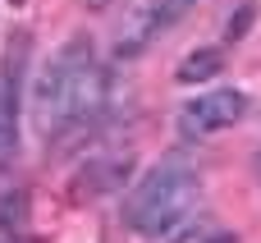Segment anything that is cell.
Returning <instances> with one entry per match:
<instances>
[{
    "label": "cell",
    "instance_id": "cell-12",
    "mask_svg": "<svg viewBox=\"0 0 261 243\" xmlns=\"http://www.w3.org/2000/svg\"><path fill=\"white\" fill-rule=\"evenodd\" d=\"M87 5H92V9H101V5H110V0H87Z\"/></svg>",
    "mask_w": 261,
    "mask_h": 243
},
{
    "label": "cell",
    "instance_id": "cell-11",
    "mask_svg": "<svg viewBox=\"0 0 261 243\" xmlns=\"http://www.w3.org/2000/svg\"><path fill=\"white\" fill-rule=\"evenodd\" d=\"M206 243H239L234 234H206Z\"/></svg>",
    "mask_w": 261,
    "mask_h": 243
},
{
    "label": "cell",
    "instance_id": "cell-4",
    "mask_svg": "<svg viewBox=\"0 0 261 243\" xmlns=\"http://www.w3.org/2000/svg\"><path fill=\"white\" fill-rule=\"evenodd\" d=\"M243 115H248V96H243V92H234V87L206 92V96H197V101H188V106L179 110V138H188V142L211 138V133L239 124Z\"/></svg>",
    "mask_w": 261,
    "mask_h": 243
},
{
    "label": "cell",
    "instance_id": "cell-8",
    "mask_svg": "<svg viewBox=\"0 0 261 243\" xmlns=\"http://www.w3.org/2000/svg\"><path fill=\"white\" fill-rule=\"evenodd\" d=\"M147 9H151V18H156V32H165V28H174L188 9H193V0H142Z\"/></svg>",
    "mask_w": 261,
    "mask_h": 243
},
{
    "label": "cell",
    "instance_id": "cell-7",
    "mask_svg": "<svg viewBox=\"0 0 261 243\" xmlns=\"http://www.w3.org/2000/svg\"><path fill=\"white\" fill-rule=\"evenodd\" d=\"M220 69H225V55H220L216 46H202V51L184 55V64L174 69V78H179V83H206V78H216Z\"/></svg>",
    "mask_w": 261,
    "mask_h": 243
},
{
    "label": "cell",
    "instance_id": "cell-6",
    "mask_svg": "<svg viewBox=\"0 0 261 243\" xmlns=\"http://www.w3.org/2000/svg\"><path fill=\"white\" fill-rule=\"evenodd\" d=\"M23 230H28V193L0 188V243H23Z\"/></svg>",
    "mask_w": 261,
    "mask_h": 243
},
{
    "label": "cell",
    "instance_id": "cell-10",
    "mask_svg": "<svg viewBox=\"0 0 261 243\" xmlns=\"http://www.w3.org/2000/svg\"><path fill=\"white\" fill-rule=\"evenodd\" d=\"M184 225H188V221H184ZM174 243H206V225H188Z\"/></svg>",
    "mask_w": 261,
    "mask_h": 243
},
{
    "label": "cell",
    "instance_id": "cell-3",
    "mask_svg": "<svg viewBox=\"0 0 261 243\" xmlns=\"http://www.w3.org/2000/svg\"><path fill=\"white\" fill-rule=\"evenodd\" d=\"M23 74H28V37H9L0 55V165L18 156V110H23Z\"/></svg>",
    "mask_w": 261,
    "mask_h": 243
},
{
    "label": "cell",
    "instance_id": "cell-5",
    "mask_svg": "<svg viewBox=\"0 0 261 243\" xmlns=\"http://www.w3.org/2000/svg\"><path fill=\"white\" fill-rule=\"evenodd\" d=\"M128 170H133V152H106V156H87V161H83V170L73 175V198H101V193L119 188Z\"/></svg>",
    "mask_w": 261,
    "mask_h": 243
},
{
    "label": "cell",
    "instance_id": "cell-9",
    "mask_svg": "<svg viewBox=\"0 0 261 243\" xmlns=\"http://www.w3.org/2000/svg\"><path fill=\"white\" fill-rule=\"evenodd\" d=\"M252 14H257V9H252V5H243V9H239V14L229 18L225 37H229V41H234V37H243V32H248V23H252Z\"/></svg>",
    "mask_w": 261,
    "mask_h": 243
},
{
    "label": "cell",
    "instance_id": "cell-1",
    "mask_svg": "<svg viewBox=\"0 0 261 243\" xmlns=\"http://www.w3.org/2000/svg\"><path fill=\"white\" fill-rule=\"evenodd\" d=\"M106 110V69L96 64L92 37H69L32 83V129L50 142L69 129L96 124Z\"/></svg>",
    "mask_w": 261,
    "mask_h": 243
},
{
    "label": "cell",
    "instance_id": "cell-13",
    "mask_svg": "<svg viewBox=\"0 0 261 243\" xmlns=\"http://www.w3.org/2000/svg\"><path fill=\"white\" fill-rule=\"evenodd\" d=\"M257 170H261V156H257Z\"/></svg>",
    "mask_w": 261,
    "mask_h": 243
},
{
    "label": "cell",
    "instance_id": "cell-2",
    "mask_svg": "<svg viewBox=\"0 0 261 243\" xmlns=\"http://www.w3.org/2000/svg\"><path fill=\"white\" fill-rule=\"evenodd\" d=\"M197 202H202V175H197V165H188L179 156H165L124 198V225L133 234H142V239H165V234H174L193 216Z\"/></svg>",
    "mask_w": 261,
    "mask_h": 243
}]
</instances>
